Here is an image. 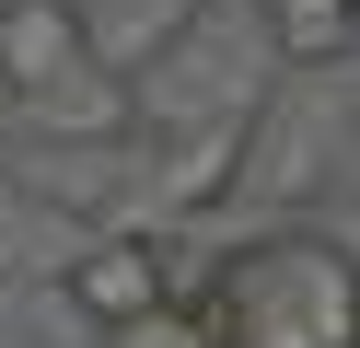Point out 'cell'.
<instances>
[{
    "mask_svg": "<svg viewBox=\"0 0 360 348\" xmlns=\"http://www.w3.org/2000/svg\"><path fill=\"white\" fill-rule=\"evenodd\" d=\"M94 58V23L70 12V0H0V93H47V82H70V70Z\"/></svg>",
    "mask_w": 360,
    "mask_h": 348,
    "instance_id": "cell-2",
    "label": "cell"
},
{
    "mask_svg": "<svg viewBox=\"0 0 360 348\" xmlns=\"http://www.w3.org/2000/svg\"><path fill=\"white\" fill-rule=\"evenodd\" d=\"M70 302H82L94 325H140V314H163V302H174V267H163V244L117 232V244L70 255Z\"/></svg>",
    "mask_w": 360,
    "mask_h": 348,
    "instance_id": "cell-3",
    "label": "cell"
},
{
    "mask_svg": "<svg viewBox=\"0 0 360 348\" xmlns=\"http://www.w3.org/2000/svg\"><path fill=\"white\" fill-rule=\"evenodd\" d=\"M117 348H221V337H210V314H174V302H163V314L117 325Z\"/></svg>",
    "mask_w": 360,
    "mask_h": 348,
    "instance_id": "cell-5",
    "label": "cell"
},
{
    "mask_svg": "<svg viewBox=\"0 0 360 348\" xmlns=\"http://www.w3.org/2000/svg\"><path fill=\"white\" fill-rule=\"evenodd\" d=\"M267 35L290 58H349L360 46V0H267Z\"/></svg>",
    "mask_w": 360,
    "mask_h": 348,
    "instance_id": "cell-4",
    "label": "cell"
},
{
    "mask_svg": "<svg viewBox=\"0 0 360 348\" xmlns=\"http://www.w3.org/2000/svg\"><path fill=\"white\" fill-rule=\"evenodd\" d=\"M198 314L221 348H360V255L326 232H267L210 278Z\"/></svg>",
    "mask_w": 360,
    "mask_h": 348,
    "instance_id": "cell-1",
    "label": "cell"
}]
</instances>
